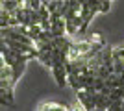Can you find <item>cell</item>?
<instances>
[{"instance_id": "6da1fadb", "label": "cell", "mask_w": 124, "mask_h": 111, "mask_svg": "<svg viewBox=\"0 0 124 111\" xmlns=\"http://www.w3.org/2000/svg\"><path fill=\"white\" fill-rule=\"evenodd\" d=\"M52 78L56 80V83L59 87H67V61H56L50 67Z\"/></svg>"}, {"instance_id": "7a4b0ae2", "label": "cell", "mask_w": 124, "mask_h": 111, "mask_svg": "<svg viewBox=\"0 0 124 111\" xmlns=\"http://www.w3.org/2000/svg\"><path fill=\"white\" fill-rule=\"evenodd\" d=\"M106 111H124V104L122 100H113L111 104L108 106V109Z\"/></svg>"}, {"instance_id": "3957f363", "label": "cell", "mask_w": 124, "mask_h": 111, "mask_svg": "<svg viewBox=\"0 0 124 111\" xmlns=\"http://www.w3.org/2000/svg\"><path fill=\"white\" fill-rule=\"evenodd\" d=\"M109 2H113V0H109Z\"/></svg>"}]
</instances>
